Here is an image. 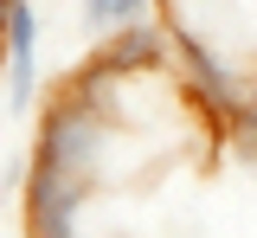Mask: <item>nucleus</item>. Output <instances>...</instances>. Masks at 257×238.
<instances>
[{"label": "nucleus", "instance_id": "1", "mask_svg": "<svg viewBox=\"0 0 257 238\" xmlns=\"http://www.w3.org/2000/svg\"><path fill=\"white\" fill-rule=\"evenodd\" d=\"M116 129L103 109L77 97V90H58V97L39 109V129H32V161L45 168H64V174H84V180H109V161H116Z\"/></svg>", "mask_w": 257, "mask_h": 238}, {"label": "nucleus", "instance_id": "2", "mask_svg": "<svg viewBox=\"0 0 257 238\" xmlns=\"http://www.w3.org/2000/svg\"><path fill=\"white\" fill-rule=\"evenodd\" d=\"M84 200H90V180H84V174L26 161V232L32 238H77Z\"/></svg>", "mask_w": 257, "mask_h": 238}, {"label": "nucleus", "instance_id": "3", "mask_svg": "<svg viewBox=\"0 0 257 238\" xmlns=\"http://www.w3.org/2000/svg\"><path fill=\"white\" fill-rule=\"evenodd\" d=\"M7 58L39 65V7L32 0H7Z\"/></svg>", "mask_w": 257, "mask_h": 238}, {"label": "nucleus", "instance_id": "4", "mask_svg": "<svg viewBox=\"0 0 257 238\" xmlns=\"http://www.w3.org/2000/svg\"><path fill=\"white\" fill-rule=\"evenodd\" d=\"M77 7H84V26L90 33H109L116 26V0H77Z\"/></svg>", "mask_w": 257, "mask_h": 238}, {"label": "nucleus", "instance_id": "5", "mask_svg": "<svg viewBox=\"0 0 257 238\" xmlns=\"http://www.w3.org/2000/svg\"><path fill=\"white\" fill-rule=\"evenodd\" d=\"M155 13V0H116V26H128V20H148Z\"/></svg>", "mask_w": 257, "mask_h": 238}, {"label": "nucleus", "instance_id": "6", "mask_svg": "<svg viewBox=\"0 0 257 238\" xmlns=\"http://www.w3.org/2000/svg\"><path fill=\"white\" fill-rule=\"evenodd\" d=\"M26 238H32V232H26Z\"/></svg>", "mask_w": 257, "mask_h": 238}]
</instances>
